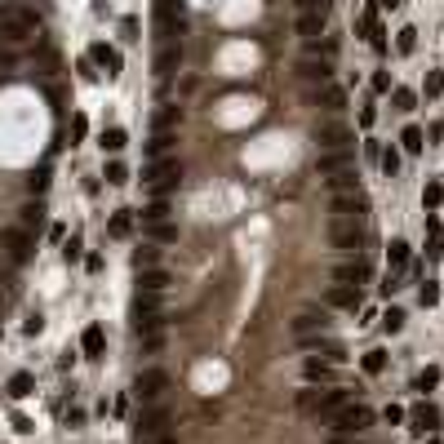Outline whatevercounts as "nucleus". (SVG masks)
I'll return each instance as SVG.
<instances>
[{
  "mask_svg": "<svg viewBox=\"0 0 444 444\" xmlns=\"http://www.w3.org/2000/svg\"><path fill=\"white\" fill-rule=\"evenodd\" d=\"M325 311H302V316L294 320V334H316V329H325Z\"/></svg>",
  "mask_w": 444,
  "mask_h": 444,
  "instance_id": "nucleus-25",
  "label": "nucleus"
},
{
  "mask_svg": "<svg viewBox=\"0 0 444 444\" xmlns=\"http://www.w3.org/2000/svg\"><path fill=\"white\" fill-rule=\"evenodd\" d=\"M360 32H364V40H369L377 54H386V32L377 27V5H369V9L360 14Z\"/></svg>",
  "mask_w": 444,
  "mask_h": 444,
  "instance_id": "nucleus-14",
  "label": "nucleus"
},
{
  "mask_svg": "<svg viewBox=\"0 0 444 444\" xmlns=\"http://www.w3.org/2000/svg\"><path fill=\"white\" fill-rule=\"evenodd\" d=\"M373 93H391V75H386V71L373 75Z\"/></svg>",
  "mask_w": 444,
  "mask_h": 444,
  "instance_id": "nucleus-49",
  "label": "nucleus"
},
{
  "mask_svg": "<svg viewBox=\"0 0 444 444\" xmlns=\"http://www.w3.org/2000/svg\"><path fill=\"white\" fill-rule=\"evenodd\" d=\"M329 240H334L338 249L355 253V249L364 244V226L355 222V218H334V226H329Z\"/></svg>",
  "mask_w": 444,
  "mask_h": 444,
  "instance_id": "nucleus-9",
  "label": "nucleus"
},
{
  "mask_svg": "<svg viewBox=\"0 0 444 444\" xmlns=\"http://www.w3.org/2000/svg\"><path fill=\"white\" fill-rule=\"evenodd\" d=\"M40 27V18L32 14V9H9L5 18H0V40H9V45H18V40H27V36Z\"/></svg>",
  "mask_w": 444,
  "mask_h": 444,
  "instance_id": "nucleus-2",
  "label": "nucleus"
},
{
  "mask_svg": "<svg viewBox=\"0 0 444 444\" xmlns=\"http://www.w3.org/2000/svg\"><path fill=\"white\" fill-rule=\"evenodd\" d=\"M62 253H67V262H75V258H80V240H67V249H62Z\"/></svg>",
  "mask_w": 444,
  "mask_h": 444,
  "instance_id": "nucleus-53",
  "label": "nucleus"
},
{
  "mask_svg": "<svg viewBox=\"0 0 444 444\" xmlns=\"http://www.w3.org/2000/svg\"><path fill=\"white\" fill-rule=\"evenodd\" d=\"M409 422H413V431H436L440 427V409L431 400H422V404L409 409Z\"/></svg>",
  "mask_w": 444,
  "mask_h": 444,
  "instance_id": "nucleus-16",
  "label": "nucleus"
},
{
  "mask_svg": "<svg viewBox=\"0 0 444 444\" xmlns=\"http://www.w3.org/2000/svg\"><path fill=\"white\" fill-rule=\"evenodd\" d=\"M347 400H351V391H342V386H329V391H302L298 404H302L307 413H325V418H329V413L342 409Z\"/></svg>",
  "mask_w": 444,
  "mask_h": 444,
  "instance_id": "nucleus-6",
  "label": "nucleus"
},
{
  "mask_svg": "<svg viewBox=\"0 0 444 444\" xmlns=\"http://www.w3.org/2000/svg\"><path fill=\"white\" fill-rule=\"evenodd\" d=\"M134 325H138V334H151V329L165 325V320H160V294H138L134 298Z\"/></svg>",
  "mask_w": 444,
  "mask_h": 444,
  "instance_id": "nucleus-8",
  "label": "nucleus"
},
{
  "mask_svg": "<svg viewBox=\"0 0 444 444\" xmlns=\"http://www.w3.org/2000/svg\"><path fill=\"white\" fill-rule=\"evenodd\" d=\"M302 373H307V382H334V369H329V364H320L316 355H307V364H302Z\"/></svg>",
  "mask_w": 444,
  "mask_h": 444,
  "instance_id": "nucleus-29",
  "label": "nucleus"
},
{
  "mask_svg": "<svg viewBox=\"0 0 444 444\" xmlns=\"http://www.w3.org/2000/svg\"><path fill=\"white\" fill-rule=\"evenodd\" d=\"M325 23H329V14H320V9H307V14H298V36H302V40H320Z\"/></svg>",
  "mask_w": 444,
  "mask_h": 444,
  "instance_id": "nucleus-19",
  "label": "nucleus"
},
{
  "mask_svg": "<svg viewBox=\"0 0 444 444\" xmlns=\"http://www.w3.org/2000/svg\"><path fill=\"white\" fill-rule=\"evenodd\" d=\"M440 205H444V187H440V183H427V187H422V209L436 213Z\"/></svg>",
  "mask_w": 444,
  "mask_h": 444,
  "instance_id": "nucleus-32",
  "label": "nucleus"
},
{
  "mask_svg": "<svg viewBox=\"0 0 444 444\" xmlns=\"http://www.w3.org/2000/svg\"><path fill=\"white\" fill-rule=\"evenodd\" d=\"M325 302H329V307H347V311H355V307H360V294H355V285H334V289L325 294Z\"/></svg>",
  "mask_w": 444,
  "mask_h": 444,
  "instance_id": "nucleus-22",
  "label": "nucleus"
},
{
  "mask_svg": "<svg viewBox=\"0 0 444 444\" xmlns=\"http://www.w3.org/2000/svg\"><path fill=\"white\" fill-rule=\"evenodd\" d=\"M165 436H169V409H160V404H156V409H147L143 418H138L134 440L138 444H160Z\"/></svg>",
  "mask_w": 444,
  "mask_h": 444,
  "instance_id": "nucleus-5",
  "label": "nucleus"
},
{
  "mask_svg": "<svg viewBox=\"0 0 444 444\" xmlns=\"http://www.w3.org/2000/svg\"><path fill=\"white\" fill-rule=\"evenodd\" d=\"M395 49H400L404 58H409V54L418 49V32H413V27H404V32H400V40H395Z\"/></svg>",
  "mask_w": 444,
  "mask_h": 444,
  "instance_id": "nucleus-37",
  "label": "nucleus"
},
{
  "mask_svg": "<svg viewBox=\"0 0 444 444\" xmlns=\"http://www.w3.org/2000/svg\"><path fill=\"white\" fill-rule=\"evenodd\" d=\"M143 218H147V222H165V218H169V205H165V200H156L151 209H143Z\"/></svg>",
  "mask_w": 444,
  "mask_h": 444,
  "instance_id": "nucleus-43",
  "label": "nucleus"
},
{
  "mask_svg": "<svg viewBox=\"0 0 444 444\" xmlns=\"http://www.w3.org/2000/svg\"><path fill=\"white\" fill-rule=\"evenodd\" d=\"M329 427H334L338 436H360L364 427H373V409H369V404L347 400L342 409H334V413H329Z\"/></svg>",
  "mask_w": 444,
  "mask_h": 444,
  "instance_id": "nucleus-1",
  "label": "nucleus"
},
{
  "mask_svg": "<svg viewBox=\"0 0 444 444\" xmlns=\"http://www.w3.org/2000/svg\"><path fill=\"white\" fill-rule=\"evenodd\" d=\"M178 62H183V49H178V40H174V45H160V54H156V75H174Z\"/></svg>",
  "mask_w": 444,
  "mask_h": 444,
  "instance_id": "nucleus-21",
  "label": "nucleus"
},
{
  "mask_svg": "<svg viewBox=\"0 0 444 444\" xmlns=\"http://www.w3.org/2000/svg\"><path fill=\"white\" fill-rule=\"evenodd\" d=\"M440 298H444V289H440Z\"/></svg>",
  "mask_w": 444,
  "mask_h": 444,
  "instance_id": "nucleus-57",
  "label": "nucleus"
},
{
  "mask_svg": "<svg viewBox=\"0 0 444 444\" xmlns=\"http://www.w3.org/2000/svg\"><path fill=\"white\" fill-rule=\"evenodd\" d=\"M134 267H138V271L156 267V249H138V253H134Z\"/></svg>",
  "mask_w": 444,
  "mask_h": 444,
  "instance_id": "nucleus-45",
  "label": "nucleus"
},
{
  "mask_svg": "<svg viewBox=\"0 0 444 444\" xmlns=\"http://www.w3.org/2000/svg\"><path fill=\"white\" fill-rule=\"evenodd\" d=\"M165 285H169L165 271H156V267L138 271V294H165Z\"/></svg>",
  "mask_w": 444,
  "mask_h": 444,
  "instance_id": "nucleus-23",
  "label": "nucleus"
},
{
  "mask_svg": "<svg viewBox=\"0 0 444 444\" xmlns=\"http://www.w3.org/2000/svg\"><path fill=\"white\" fill-rule=\"evenodd\" d=\"M427 444H444V440H436V436H431V440H427Z\"/></svg>",
  "mask_w": 444,
  "mask_h": 444,
  "instance_id": "nucleus-55",
  "label": "nucleus"
},
{
  "mask_svg": "<svg viewBox=\"0 0 444 444\" xmlns=\"http://www.w3.org/2000/svg\"><path fill=\"white\" fill-rule=\"evenodd\" d=\"M329 213H334V218H355L360 222L364 213H369V196H364L360 187H351V191H334L329 196Z\"/></svg>",
  "mask_w": 444,
  "mask_h": 444,
  "instance_id": "nucleus-3",
  "label": "nucleus"
},
{
  "mask_svg": "<svg viewBox=\"0 0 444 444\" xmlns=\"http://www.w3.org/2000/svg\"><path fill=\"white\" fill-rule=\"evenodd\" d=\"M364 156H369V160H382V147H377L373 138H369V143H364Z\"/></svg>",
  "mask_w": 444,
  "mask_h": 444,
  "instance_id": "nucleus-52",
  "label": "nucleus"
},
{
  "mask_svg": "<svg viewBox=\"0 0 444 444\" xmlns=\"http://www.w3.org/2000/svg\"><path fill=\"white\" fill-rule=\"evenodd\" d=\"M386 262H391V271L409 267V240H391L386 244Z\"/></svg>",
  "mask_w": 444,
  "mask_h": 444,
  "instance_id": "nucleus-28",
  "label": "nucleus"
},
{
  "mask_svg": "<svg viewBox=\"0 0 444 444\" xmlns=\"http://www.w3.org/2000/svg\"><path fill=\"white\" fill-rule=\"evenodd\" d=\"M440 369H436V364H427V369H422L418 377H413V391H422V395H427V391H436V386H440Z\"/></svg>",
  "mask_w": 444,
  "mask_h": 444,
  "instance_id": "nucleus-30",
  "label": "nucleus"
},
{
  "mask_svg": "<svg viewBox=\"0 0 444 444\" xmlns=\"http://www.w3.org/2000/svg\"><path fill=\"white\" fill-rule=\"evenodd\" d=\"M373 120H377V111H373V107H364V111H360V125H364V129H373Z\"/></svg>",
  "mask_w": 444,
  "mask_h": 444,
  "instance_id": "nucleus-51",
  "label": "nucleus"
},
{
  "mask_svg": "<svg viewBox=\"0 0 444 444\" xmlns=\"http://www.w3.org/2000/svg\"><path fill=\"white\" fill-rule=\"evenodd\" d=\"M311 102H316V107H325V111H342L347 107V89H338L334 80H325L320 89H311Z\"/></svg>",
  "mask_w": 444,
  "mask_h": 444,
  "instance_id": "nucleus-13",
  "label": "nucleus"
},
{
  "mask_svg": "<svg viewBox=\"0 0 444 444\" xmlns=\"http://www.w3.org/2000/svg\"><path fill=\"white\" fill-rule=\"evenodd\" d=\"M178 178H183V165H178L174 156H156V160L147 165V183H151V191H160V196L174 191Z\"/></svg>",
  "mask_w": 444,
  "mask_h": 444,
  "instance_id": "nucleus-4",
  "label": "nucleus"
},
{
  "mask_svg": "<svg viewBox=\"0 0 444 444\" xmlns=\"http://www.w3.org/2000/svg\"><path fill=\"white\" fill-rule=\"evenodd\" d=\"M418 302H422V307H436V302H440V289L427 280V285H422V294H418Z\"/></svg>",
  "mask_w": 444,
  "mask_h": 444,
  "instance_id": "nucleus-46",
  "label": "nucleus"
},
{
  "mask_svg": "<svg viewBox=\"0 0 444 444\" xmlns=\"http://www.w3.org/2000/svg\"><path fill=\"white\" fill-rule=\"evenodd\" d=\"M382 174H386V178L400 174V156H395V151H382Z\"/></svg>",
  "mask_w": 444,
  "mask_h": 444,
  "instance_id": "nucleus-44",
  "label": "nucleus"
},
{
  "mask_svg": "<svg viewBox=\"0 0 444 444\" xmlns=\"http://www.w3.org/2000/svg\"><path fill=\"white\" fill-rule=\"evenodd\" d=\"M102 178H107L111 187H120V183H129V169L120 165V160H111V165H107V174H102Z\"/></svg>",
  "mask_w": 444,
  "mask_h": 444,
  "instance_id": "nucleus-39",
  "label": "nucleus"
},
{
  "mask_svg": "<svg viewBox=\"0 0 444 444\" xmlns=\"http://www.w3.org/2000/svg\"><path fill=\"white\" fill-rule=\"evenodd\" d=\"M0 244L9 249V258H14V262H23L27 249H32V235H27V226H9V231L0 235Z\"/></svg>",
  "mask_w": 444,
  "mask_h": 444,
  "instance_id": "nucleus-15",
  "label": "nucleus"
},
{
  "mask_svg": "<svg viewBox=\"0 0 444 444\" xmlns=\"http://www.w3.org/2000/svg\"><path fill=\"white\" fill-rule=\"evenodd\" d=\"M400 143H404V151H409V156H418V151L427 147V134H422L418 125H404V129H400Z\"/></svg>",
  "mask_w": 444,
  "mask_h": 444,
  "instance_id": "nucleus-27",
  "label": "nucleus"
},
{
  "mask_svg": "<svg viewBox=\"0 0 444 444\" xmlns=\"http://www.w3.org/2000/svg\"><path fill=\"white\" fill-rule=\"evenodd\" d=\"M71 134H75V138H84V134H89V120L75 116V120H71Z\"/></svg>",
  "mask_w": 444,
  "mask_h": 444,
  "instance_id": "nucleus-50",
  "label": "nucleus"
},
{
  "mask_svg": "<svg viewBox=\"0 0 444 444\" xmlns=\"http://www.w3.org/2000/svg\"><path fill=\"white\" fill-rule=\"evenodd\" d=\"M160 444H178V440H169V436H165V440H160Z\"/></svg>",
  "mask_w": 444,
  "mask_h": 444,
  "instance_id": "nucleus-56",
  "label": "nucleus"
},
{
  "mask_svg": "<svg viewBox=\"0 0 444 444\" xmlns=\"http://www.w3.org/2000/svg\"><path fill=\"white\" fill-rule=\"evenodd\" d=\"M174 143H178V138L169 134V129H156V138H151V156H165V151L174 147Z\"/></svg>",
  "mask_w": 444,
  "mask_h": 444,
  "instance_id": "nucleus-36",
  "label": "nucleus"
},
{
  "mask_svg": "<svg viewBox=\"0 0 444 444\" xmlns=\"http://www.w3.org/2000/svg\"><path fill=\"white\" fill-rule=\"evenodd\" d=\"M298 14H307V9H320V14H329V0H294Z\"/></svg>",
  "mask_w": 444,
  "mask_h": 444,
  "instance_id": "nucleus-48",
  "label": "nucleus"
},
{
  "mask_svg": "<svg viewBox=\"0 0 444 444\" xmlns=\"http://www.w3.org/2000/svg\"><path fill=\"white\" fill-rule=\"evenodd\" d=\"M298 75H302V80H320V84L334 80V58H302L298 62Z\"/></svg>",
  "mask_w": 444,
  "mask_h": 444,
  "instance_id": "nucleus-17",
  "label": "nucleus"
},
{
  "mask_svg": "<svg viewBox=\"0 0 444 444\" xmlns=\"http://www.w3.org/2000/svg\"><path fill=\"white\" fill-rule=\"evenodd\" d=\"M382 329H386V334H400V329H404V311H400V307H391V311L382 316Z\"/></svg>",
  "mask_w": 444,
  "mask_h": 444,
  "instance_id": "nucleus-38",
  "label": "nucleus"
},
{
  "mask_svg": "<svg viewBox=\"0 0 444 444\" xmlns=\"http://www.w3.org/2000/svg\"><path fill=\"white\" fill-rule=\"evenodd\" d=\"M129 147V134L125 129H102V151H111V156H116V151H125Z\"/></svg>",
  "mask_w": 444,
  "mask_h": 444,
  "instance_id": "nucleus-31",
  "label": "nucleus"
},
{
  "mask_svg": "<svg viewBox=\"0 0 444 444\" xmlns=\"http://www.w3.org/2000/svg\"><path fill=\"white\" fill-rule=\"evenodd\" d=\"M377 9H400V0H377Z\"/></svg>",
  "mask_w": 444,
  "mask_h": 444,
  "instance_id": "nucleus-54",
  "label": "nucleus"
},
{
  "mask_svg": "<svg viewBox=\"0 0 444 444\" xmlns=\"http://www.w3.org/2000/svg\"><path fill=\"white\" fill-rule=\"evenodd\" d=\"M298 351H307V355H329V360H342V342H334V338L325 334V329H316V334H298Z\"/></svg>",
  "mask_w": 444,
  "mask_h": 444,
  "instance_id": "nucleus-10",
  "label": "nucleus"
},
{
  "mask_svg": "<svg viewBox=\"0 0 444 444\" xmlns=\"http://www.w3.org/2000/svg\"><path fill=\"white\" fill-rule=\"evenodd\" d=\"M129 231H134V218H129V209H116V218H111V235H116V240H125Z\"/></svg>",
  "mask_w": 444,
  "mask_h": 444,
  "instance_id": "nucleus-34",
  "label": "nucleus"
},
{
  "mask_svg": "<svg viewBox=\"0 0 444 444\" xmlns=\"http://www.w3.org/2000/svg\"><path fill=\"white\" fill-rule=\"evenodd\" d=\"M5 391L14 395V400H27V395L36 391V377H32V373H14V377H9V386H5Z\"/></svg>",
  "mask_w": 444,
  "mask_h": 444,
  "instance_id": "nucleus-26",
  "label": "nucleus"
},
{
  "mask_svg": "<svg viewBox=\"0 0 444 444\" xmlns=\"http://www.w3.org/2000/svg\"><path fill=\"white\" fill-rule=\"evenodd\" d=\"M360 364H364V373H382L386 369V351H369Z\"/></svg>",
  "mask_w": 444,
  "mask_h": 444,
  "instance_id": "nucleus-40",
  "label": "nucleus"
},
{
  "mask_svg": "<svg viewBox=\"0 0 444 444\" xmlns=\"http://www.w3.org/2000/svg\"><path fill=\"white\" fill-rule=\"evenodd\" d=\"M151 235H156V240H160V244H169V240H178V231H174V226H169V222H151Z\"/></svg>",
  "mask_w": 444,
  "mask_h": 444,
  "instance_id": "nucleus-42",
  "label": "nucleus"
},
{
  "mask_svg": "<svg viewBox=\"0 0 444 444\" xmlns=\"http://www.w3.org/2000/svg\"><path fill=\"white\" fill-rule=\"evenodd\" d=\"M391 102H395L400 111H413V107H418V93L404 89V84H395V89H391Z\"/></svg>",
  "mask_w": 444,
  "mask_h": 444,
  "instance_id": "nucleus-33",
  "label": "nucleus"
},
{
  "mask_svg": "<svg viewBox=\"0 0 444 444\" xmlns=\"http://www.w3.org/2000/svg\"><path fill=\"white\" fill-rule=\"evenodd\" d=\"M316 143L325 147V151H351L355 134L342 125V120H325V125H316Z\"/></svg>",
  "mask_w": 444,
  "mask_h": 444,
  "instance_id": "nucleus-7",
  "label": "nucleus"
},
{
  "mask_svg": "<svg viewBox=\"0 0 444 444\" xmlns=\"http://www.w3.org/2000/svg\"><path fill=\"white\" fill-rule=\"evenodd\" d=\"M89 62H93V67H102V71H107V80H116V75H120V71H125V58H120V54H116V49H111V45H107V40H98V45H89Z\"/></svg>",
  "mask_w": 444,
  "mask_h": 444,
  "instance_id": "nucleus-12",
  "label": "nucleus"
},
{
  "mask_svg": "<svg viewBox=\"0 0 444 444\" xmlns=\"http://www.w3.org/2000/svg\"><path fill=\"white\" fill-rule=\"evenodd\" d=\"M334 276H338V285H360V280H369V267L360 258H347L334 267Z\"/></svg>",
  "mask_w": 444,
  "mask_h": 444,
  "instance_id": "nucleus-20",
  "label": "nucleus"
},
{
  "mask_svg": "<svg viewBox=\"0 0 444 444\" xmlns=\"http://www.w3.org/2000/svg\"><path fill=\"white\" fill-rule=\"evenodd\" d=\"M165 386H169V373L165 369H143V373H138L134 377V395H138V400H160V395H165Z\"/></svg>",
  "mask_w": 444,
  "mask_h": 444,
  "instance_id": "nucleus-11",
  "label": "nucleus"
},
{
  "mask_svg": "<svg viewBox=\"0 0 444 444\" xmlns=\"http://www.w3.org/2000/svg\"><path fill=\"white\" fill-rule=\"evenodd\" d=\"M351 169V151H329V156L316 160V174L320 178H334V174H347Z\"/></svg>",
  "mask_w": 444,
  "mask_h": 444,
  "instance_id": "nucleus-18",
  "label": "nucleus"
},
{
  "mask_svg": "<svg viewBox=\"0 0 444 444\" xmlns=\"http://www.w3.org/2000/svg\"><path fill=\"white\" fill-rule=\"evenodd\" d=\"M382 418H386V427H400V422H404V409H400V404H386Z\"/></svg>",
  "mask_w": 444,
  "mask_h": 444,
  "instance_id": "nucleus-47",
  "label": "nucleus"
},
{
  "mask_svg": "<svg viewBox=\"0 0 444 444\" xmlns=\"http://www.w3.org/2000/svg\"><path fill=\"white\" fill-rule=\"evenodd\" d=\"M178 116H183L178 107H165V111H156V129H174V125H178Z\"/></svg>",
  "mask_w": 444,
  "mask_h": 444,
  "instance_id": "nucleus-41",
  "label": "nucleus"
},
{
  "mask_svg": "<svg viewBox=\"0 0 444 444\" xmlns=\"http://www.w3.org/2000/svg\"><path fill=\"white\" fill-rule=\"evenodd\" d=\"M422 93H427V98H440V93H444V71H427V80H422Z\"/></svg>",
  "mask_w": 444,
  "mask_h": 444,
  "instance_id": "nucleus-35",
  "label": "nucleus"
},
{
  "mask_svg": "<svg viewBox=\"0 0 444 444\" xmlns=\"http://www.w3.org/2000/svg\"><path fill=\"white\" fill-rule=\"evenodd\" d=\"M80 347H84V355H102L107 351V334H102V325H89L80 334Z\"/></svg>",
  "mask_w": 444,
  "mask_h": 444,
  "instance_id": "nucleus-24",
  "label": "nucleus"
}]
</instances>
